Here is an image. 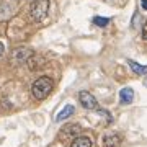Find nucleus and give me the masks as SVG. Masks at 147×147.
Here are the masks:
<instances>
[{
	"instance_id": "20e7f679",
	"label": "nucleus",
	"mask_w": 147,
	"mask_h": 147,
	"mask_svg": "<svg viewBox=\"0 0 147 147\" xmlns=\"http://www.w3.org/2000/svg\"><path fill=\"white\" fill-rule=\"evenodd\" d=\"M33 56V53L30 51V49H26V47H18V49H15L13 51V54H11V62L13 64H25L30 61V57Z\"/></svg>"
},
{
	"instance_id": "f257e3e1",
	"label": "nucleus",
	"mask_w": 147,
	"mask_h": 147,
	"mask_svg": "<svg viewBox=\"0 0 147 147\" xmlns=\"http://www.w3.org/2000/svg\"><path fill=\"white\" fill-rule=\"evenodd\" d=\"M51 90H53V80H51V77H46V75L36 79L31 85V93L36 100H44L51 93Z\"/></svg>"
},
{
	"instance_id": "2eb2a0df",
	"label": "nucleus",
	"mask_w": 147,
	"mask_h": 147,
	"mask_svg": "<svg viewBox=\"0 0 147 147\" xmlns=\"http://www.w3.org/2000/svg\"><path fill=\"white\" fill-rule=\"evenodd\" d=\"M141 5L144 10H147V0H141Z\"/></svg>"
},
{
	"instance_id": "9b49d317",
	"label": "nucleus",
	"mask_w": 147,
	"mask_h": 147,
	"mask_svg": "<svg viewBox=\"0 0 147 147\" xmlns=\"http://www.w3.org/2000/svg\"><path fill=\"white\" fill-rule=\"evenodd\" d=\"M80 131V126L79 124H69V126L64 127L62 131V136L64 137H72V136H77V132Z\"/></svg>"
},
{
	"instance_id": "0eeeda50",
	"label": "nucleus",
	"mask_w": 147,
	"mask_h": 147,
	"mask_svg": "<svg viewBox=\"0 0 147 147\" xmlns=\"http://www.w3.org/2000/svg\"><path fill=\"white\" fill-rule=\"evenodd\" d=\"M119 100L123 105H129L132 100H134V90L131 87H124V88L119 90Z\"/></svg>"
},
{
	"instance_id": "6e6552de",
	"label": "nucleus",
	"mask_w": 147,
	"mask_h": 147,
	"mask_svg": "<svg viewBox=\"0 0 147 147\" xmlns=\"http://www.w3.org/2000/svg\"><path fill=\"white\" fill-rule=\"evenodd\" d=\"M93 146V141L90 139L88 136H79L75 137L70 144V147H92Z\"/></svg>"
},
{
	"instance_id": "4468645a",
	"label": "nucleus",
	"mask_w": 147,
	"mask_h": 147,
	"mask_svg": "<svg viewBox=\"0 0 147 147\" xmlns=\"http://www.w3.org/2000/svg\"><path fill=\"white\" fill-rule=\"evenodd\" d=\"M142 38L147 39V21L144 23V26H142Z\"/></svg>"
},
{
	"instance_id": "dca6fc26",
	"label": "nucleus",
	"mask_w": 147,
	"mask_h": 147,
	"mask_svg": "<svg viewBox=\"0 0 147 147\" xmlns=\"http://www.w3.org/2000/svg\"><path fill=\"white\" fill-rule=\"evenodd\" d=\"M2 54H3V44L0 42V56H2Z\"/></svg>"
},
{
	"instance_id": "39448f33",
	"label": "nucleus",
	"mask_w": 147,
	"mask_h": 147,
	"mask_svg": "<svg viewBox=\"0 0 147 147\" xmlns=\"http://www.w3.org/2000/svg\"><path fill=\"white\" fill-rule=\"evenodd\" d=\"M16 8L15 2L10 0H0V20H7L13 15V10Z\"/></svg>"
},
{
	"instance_id": "7ed1b4c3",
	"label": "nucleus",
	"mask_w": 147,
	"mask_h": 147,
	"mask_svg": "<svg viewBox=\"0 0 147 147\" xmlns=\"http://www.w3.org/2000/svg\"><path fill=\"white\" fill-rule=\"evenodd\" d=\"M79 101L80 105L87 110H98V101L90 92H80L79 93Z\"/></svg>"
},
{
	"instance_id": "ddd939ff",
	"label": "nucleus",
	"mask_w": 147,
	"mask_h": 147,
	"mask_svg": "<svg viewBox=\"0 0 147 147\" xmlns=\"http://www.w3.org/2000/svg\"><path fill=\"white\" fill-rule=\"evenodd\" d=\"M110 18H103V16H95L93 18V25H96V26H100V28H105L108 23H110Z\"/></svg>"
},
{
	"instance_id": "f8f14e48",
	"label": "nucleus",
	"mask_w": 147,
	"mask_h": 147,
	"mask_svg": "<svg viewBox=\"0 0 147 147\" xmlns=\"http://www.w3.org/2000/svg\"><path fill=\"white\" fill-rule=\"evenodd\" d=\"M129 67H131L132 72L137 74V75H144V74H147V65H141V64H137L136 61H129Z\"/></svg>"
},
{
	"instance_id": "423d86ee",
	"label": "nucleus",
	"mask_w": 147,
	"mask_h": 147,
	"mask_svg": "<svg viewBox=\"0 0 147 147\" xmlns=\"http://www.w3.org/2000/svg\"><path fill=\"white\" fill-rule=\"evenodd\" d=\"M123 142V137L119 134H106L103 137V146L105 147H119Z\"/></svg>"
},
{
	"instance_id": "f03ea898",
	"label": "nucleus",
	"mask_w": 147,
	"mask_h": 147,
	"mask_svg": "<svg viewBox=\"0 0 147 147\" xmlns=\"http://www.w3.org/2000/svg\"><path fill=\"white\" fill-rule=\"evenodd\" d=\"M49 7H51L49 0H33L31 5H30V15L36 23H41L47 18Z\"/></svg>"
},
{
	"instance_id": "9d476101",
	"label": "nucleus",
	"mask_w": 147,
	"mask_h": 147,
	"mask_svg": "<svg viewBox=\"0 0 147 147\" xmlns=\"http://www.w3.org/2000/svg\"><path fill=\"white\" fill-rule=\"evenodd\" d=\"M74 111H75V108H74L72 105H65L62 110L57 113V116H56V121H57V123H61V121L67 119L69 116H72V115H74Z\"/></svg>"
},
{
	"instance_id": "1a4fd4ad",
	"label": "nucleus",
	"mask_w": 147,
	"mask_h": 147,
	"mask_svg": "<svg viewBox=\"0 0 147 147\" xmlns=\"http://www.w3.org/2000/svg\"><path fill=\"white\" fill-rule=\"evenodd\" d=\"M28 67H30V70H38V69H41L46 65V59L44 57H36V56H31L30 57V61H28Z\"/></svg>"
}]
</instances>
